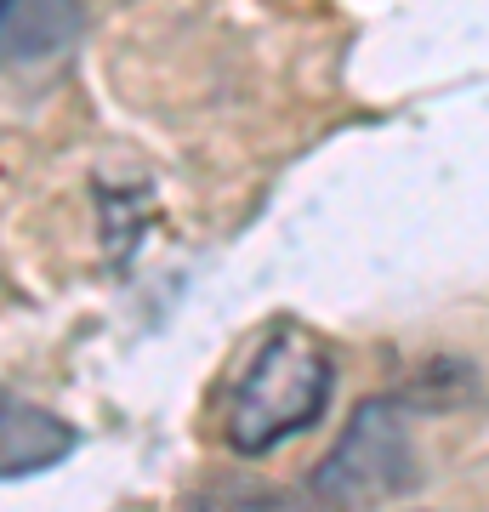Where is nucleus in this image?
I'll use <instances>...</instances> for the list:
<instances>
[{
    "instance_id": "obj_1",
    "label": "nucleus",
    "mask_w": 489,
    "mask_h": 512,
    "mask_svg": "<svg viewBox=\"0 0 489 512\" xmlns=\"http://www.w3.org/2000/svg\"><path fill=\"white\" fill-rule=\"evenodd\" d=\"M330 382H336V365H330L325 342L302 325H273L228 393L222 433L239 456H262L325 416Z\"/></svg>"
},
{
    "instance_id": "obj_2",
    "label": "nucleus",
    "mask_w": 489,
    "mask_h": 512,
    "mask_svg": "<svg viewBox=\"0 0 489 512\" xmlns=\"http://www.w3.org/2000/svg\"><path fill=\"white\" fill-rule=\"evenodd\" d=\"M410 484H416V450H410V427L393 399L359 404L347 439L313 473V495L330 512H364L387 495H404Z\"/></svg>"
},
{
    "instance_id": "obj_3",
    "label": "nucleus",
    "mask_w": 489,
    "mask_h": 512,
    "mask_svg": "<svg viewBox=\"0 0 489 512\" xmlns=\"http://www.w3.org/2000/svg\"><path fill=\"white\" fill-rule=\"evenodd\" d=\"M80 23V0H0V74L57 63L74 52Z\"/></svg>"
},
{
    "instance_id": "obj_4",
    "label": "nucleus",
    "mask_w": 489,
    "mask_h": 512,
    "mask_svg": "<svg viewBox=\"0 0 489 512\" xmlns=\"http://www.w3.org/2000/svg\"><path fill=\"white\" fill-rule=\"evenodd\" d=\"M74 444H80V433L63 416L0 387V478L46 473V467L74 456Z\"/></svg>"
},
{
    "instance_id": "obj_5",
    "label": "nucleus",
    "mask_w": 489,
    "mask_h": 512,
    "mask_svg": "<svg viewBox=\"0 0 489 512\" xmlns=\"http://www.w3.org/2000/svg\"><path fill=\"white\" fill-rule=\"evenodd\" d=\"M228 512H285L279 501H239V507H228Z\"/></svg>"
}]
</instances>
